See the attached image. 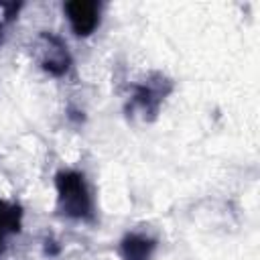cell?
<instances>
[{"label":"cell","instance_id":"1","mask_svg":"<svg viewBox=\"0 0 260 260\" xmlns=\"http://www.w3.org/2000/svg\"><path fill=\"white\" fill-rule=\"evenodd\" d=\"M57 211L69 219H93V199L79 171H59L55 175Z\"/></svg>","mask_w":260,"mask_h":260},{"label":"cell","instance_id":"2","mask_svg":"<svg viewBox=\"0 0 260 260\" xmlns=\"http://www.w3.org/2000/svg\"><path fill=\"white\" fill-rule=\"evenodd\" d=\"M171 91H173V81L167 75L158 71L148 73L140 83L132 87V95L126 104V114L130 118L152 122L158 116V110Z\"/></svg>","mask_w":260,"mask_h":260},{"label":"cell","instance_id":"3","mask_svg":"<svg viewBox=\"0 0 260 260\" xmlns=\"http://www.w3.org/2000/svg\"><path fill=\"white\" fill-rule=\"evenodd\" d=\"M32 55L39 63V67L53 75V77H63L73 65V57L65 45V41L53 32H39L35 43H32Z\"/></svg>","mask_w":260,"mask_h":260},{"label":"cell","instance_id":"4","mask_svg":"<svg viewBox=\"0 0 260 260\" xmlns=\"http://www.w3.org/2000/svg\"><path fill=\"white\" fill-rule=\"evenodd\" d=\"M63 12L77 37H89L102 22V4L95 0H71L63 4Z\"/></svg>","mask_w":260,"mask_h":260},{"label":"cell","instance_id":"5","mask_svg":"<svg viewBox=\"0 0 260 260\" xmlns=\"http://www.w3.org/2000/svg\"><path fill=\"white\" fill-rule=\"evenodd\" d=\"M154 248H156L154 238L140 232H130L120 242V256L124 260H148Z\"/></svg>","mask_w":260,"mask_h":260},{"label":"cell","instance_id":"6","mask_svg":"<svg viewBox=\"0 0 260 260\" xmlns=\"http://www.w3.org/2000/svg\"><path fill=\"white\" fill-rule=\"evenodd\" d=\"M22 225V207L0 199V250L8 236L18 234Z\"/></svg>","mask_w":260,"mask_h":260},{"label":"cell","instance_id":"7","mask_svg":"<svg viewBox=\"0 0 260 260\" xmlns=\"http://www.w3.org/2000/svg\"><path fill=\"white\" fill-rule=\"evenodd\" d=\"M22 4H0V45L4 43V37H6V26L18 18V12H20Z\"/></svg>","mask_w":260,"mask_h":260}]
</instances>
